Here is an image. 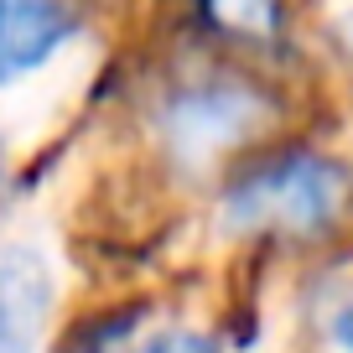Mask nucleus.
Masks as SVG:
<instances>
[{
	"mask_svg": "<svg viewBox=\"0 0 353 353\" xmlns=\"http://www.w3.org/2000/svg\"><path fill=\"white\" fill-rule=\"evenodd\" d=\"M260 114V99H250L244 88H192L166 110V130H172L176 151L208 156L219 145H234Z\"/></svg>",
	"mask_w": 353,
	"mask_h": 353,
	"instance_id": "7ed1b4c3",
	"label": "nucleus"
},
{
	"mask_svg": "<svg viewBox=\"0 0 353 353\" xmlns=\"http://www.w3.org/2000/svg\"><path fill=\"white\" fill-rule=\"evenodd\" d=\"M332 338H338L343 348L353 353V296L343 301V312H338V317H332Z\"/></svg>",
	"mask_w": 353,
	"mask_h": 353,
	"instance_id": "0eeeda50",
	"label": "nucleus"
},
{
	"mask_svg": "<svg viewBox=\"0 0 353 353\" xmlns=\"http://www.w3.org/2000/svg\"><path fill=\"white\" fill-rule=\"evenodd\" d=\"M135 353H219V343L203 338V332H182V327H172V332H156V338H145Z\"/></svg>",
	"mask_w": 353,
	"mask_h": 353,
	"instance_id": "423d86ee",
	"label": "nucleus"
},
{
	"mask_svg": "<svg viewBox=\"0 0 353 353\" xmlns=\"http://www.w3.org/2000/svg\"><path fill=\"white\" fill-rule=\"evenodd\" d=\"M348 198L343 166L322 156H291V161L260 172L229 198L223 219L229 229H322Z\"/></svg>",
	"mask_w": 353,
	"mask_h": 353,
	"instance_id": "f257e3e1",
	"label": "nucleus"
},
{
	"mask_svg": "<svg viewBox=\"0 0 353 353\" xmlns=\"http://www.w3.org/2000/svg\"><path fill=\"white\" fill-rule=\"evenodd\" d=\"M343 37H348V47H353V16H348V21H343Z\"/></svg>",
	"mask_w": 353,
	"mask_h": 353,
	"instance_id": "6e6552de",
	"label": "nucleus"
},
{
	"mask_svg": "<svg viewBox=\"0 0 353 353\" xmlns=\"http://www.w3.org/2000/svg\"><path fill=\"white\" fill-rule=\"evenodd\" d=\"M73 0H0V83L32 73L73 32Z\"/></svg>",
	"mask_w": 353,
	"mask_h": 353,
	"instance_id": "20e7f679",
	"label": "nucleus"
},
{
	"mask_svg": "<svg viewBox=\"0 0 353 353\" xmlns=\"http://www.w3.org/2000/svg\"><path fill=\"white\" fill-rule=\"evenodd\" d=\"M52 312V265L37 244H0V353H37Z\"/></svg>",
	"mask_w": 353,
	"mask_h": 353,
	"instance_id": "f03ea898",
	"label": "nucleus"
},
{
	"mask_svg": "<svg viewBox=\"0 0 353 353\" xmlns=\"http://www.w3.org/2000/svg\"><path fill=\"white\" fill-rule=\"evenodd\" d=\"M0 176H6V145H0Z\"/></svg>",
	"mask_w": 353,
	"mask_h": 353,
	"instance_id": "1a4fd4ad",
	"label": "nucleus"
},
{
	"mask_svg": "<svg viewBox=\"0 0 353 353\" xmlns=\"http://www.w3.org/2000/svg\"><path fill=\"white\" fill-rule=\"evenodd\" d=\"M213 21H223L229 32L244 37H265L276 26V0H208Z\"/></svg>",
	"mask_w": 353,
	"mask_h": 353,
	"instance_id": "39448f33",
	"label": "nucleus"
}]
</instances>
